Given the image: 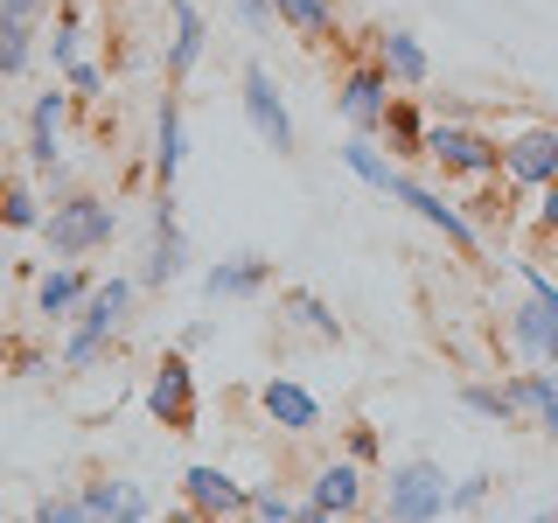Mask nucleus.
Instances as JSON below:
<instances>
[{"label": "nucleus", "instance_id": "nucleus-1", "mask_svg": "<svg viewBox=\"0 0 558 523\" xmlns=\"http://www.w3.org/2000/svg\"><path fill=\"white\" fill-rule=\"evenodd\" d=\"M126 314H133V279H105V287L84 293V301H77V336L63 342L70 370H92V363L105 356V342L126 328Z\"/></svg>", "mask_w": 558, "mask_h": 523}, {"label": "nucleus", "instance_id": "nucleus-2", "mask_svg": "<svg viewBox=\"0 0 558 523\" xmlns=\"http://www.w3.org/2000/svg\"><path fill=\"white\" fill-rule=\"evenodd\" d=\"M112 231H119V217L98 196H63L57 209H43V238L57 258H92L98 244H112Z\"/></svg>", "mask_w": 558, "mask_h": 523}, {"label": "nucleus", "instance_id": "nucleus-3", "mask_svg": "<svg viewBox=\"0 0 558 523\" xmlns=\"http://www.w3.org/2000/svg\"><path fill=\"white\" fill-rule=\"evenodd\" d=\"M398 523H433L447 516V475L433 461H398L391 467V502H384Z\"/></svg>", "mask_w": 558, "mask_h": 523}, {"label": "nucleus", "instance_id": "nucleus-4", "mask_svg": "<svg viewBox=\"0 0 558 523\" xmlns=\"http://www.w3.org/2000/svg\"><path fill=\"white\" fill-rule=\"evenodd\" d=\"M426 154L447 174H496L502 168V139H488L475 126H426Z\"/></svg>", "mask_w": 558, "mask_h": 523}, {"label": "nucleus", "instance_id": "nucleus-5", "mask_svg": "<svg viewBox=\"0 0 558 523\" xmlns=\"http://www.w3.org/2000/svg\"><path fill=\"white\" fill-rule=\"evenodd\" d=\"M244 119H252V133L266 139V147L279 154H293V119H287V105H279V84H272V70L266 63H244Z\"/></svg>", "mask_w": 558, "mask_h": 523}, {"label": "nucleus", "instance_id": "nucleus-6", "mask_svg": "<svg viewBox=\"0 0 558 523\" xmlns=\"http://www.w3.org/2000/svg\"><path fill=\"white\" fill-rule=\"evenodd\" d=\"M189 266V238L182 223H174V188H161V203H154V244H147V266H140V287H168V279H182Z\"/></svg>", "mask_w": 558, "mask_h": 523}, {"label": "nucleus", "instance_id": "nucleus-7", "mask_svg": "<svg viewBox=\"0 0 558 523\" xmlns=\"http://www.w3.org/2000/svg\"><path fill=\"white\" fill-rule=\"evenodd\" d=\"M336 105H342V119H349L356 133H377V126H384V105H391V70H384V63H356V70L342 77Z\"/></svg>", "mask_w": 558, "mask_h": 523}, {"label": "nucleus", "instance_id": "nucleus-8", "mask_svg": "<svg viewBox=\"0 0 558 523\" xmlns=\"http://www.w3.org/2000/svg\"><path fill=\"white\" fill-rule=\"evenodd\" d=\"M502 174L523 188H545L558 182V126H531V133H517L510 147H502Z\"/></svg>", "mask_w": 558, "mask_h": 523}, {"label": "nucleus", "instance_id": "nucleus-9", "mask_svg": "<svg viewBox=\"0 0 558 523\" xmlns=\"http://www.w3.org/2000/svg\"><path fill=\"white\" fill-rule=\"evenodd\" d=\"M384 196H391V203H405V209H418V217H426L433 231H447L453 244H461V252H475V244H482V238H475V223H468L453 203H440L426 182H412V174H391V188H384Z\"/></svg>", "mask_w": 558, "mask_h": 523}, {"label": "nucleus", "instance_id": "nucleus-10", "mask_svg": "<svg viewBox=\"0 0 558 523\" xmlns=\"http://www.w3.org/2000/svg\"><path fill=\"white\" fill-rule=\"evenodd\" d=\"M77 516L84 523H105V516H112V523H147L154 502H147V488H140V482H92L77 496Z\"/></svg>", "mask_w": 558, "mask_h": 523}, {"label": "nucleus", "instance_id": "nucleus-11", "mask_svg": "<svg viewBox=\"0 0 558 523\" xmlns=\"http://www.w3.org/2000/svg\"><path fill=\"white\" fill-rule=\"evenodd\" d=\"M147 405H154V418H161V426H174V433L196 426V377H189V363H182V356H168V363H161V377H154Z\"/></svg>", "mask_w": 558, "mask_h": 523}, {"label": "nucleus", "instance_id": "nucleus-12", "mask_svg": "<svg viewBox=\"0 0 558 523\" xmlns=\"http://www.w3.org/2000/svg\"><path fill=\"white\" fill-rule=\"evenodd\" d=\"M363 510V475L356 461H328L322 475H314V496L301 502V516H356Z\"/></svg>", "mask_w": 558, "mask_h": 523}, {"label": "nucleus", "instance_id": "nucleus-13", "mask_svg": "<svg viewBox=\"0 0 558 523\" xmlns=\"http://www.w3.org/2000/svg\"><path fill=\"white\" fill-rule=\"evenodd\" d=\"M182 496H189V510H196V516H238V510H252V488H238L223 467H189Z\"/></svg>", "mask_w": 558, "mask_h": 523}, {"label": "nucleus", "instance_id": "nucleus-14", "mask_svg": "<svg viewBox=\"0 0 558 523\" xmlns=\"http://www.w3.org/2000/svg\"><path fill=\"white\" fill-rule=\"evenodd\" d=\"M510 336L531 363H558V301H545V293H531L517 314H510Z\"/></svg>", "mask_w": 558, "mask_h": 523}, {"label": "nucleus", "instance_id": "nucleus-15", "mask_svg": "<svg viewBox=\"0 0 558 523\" xmlns=\"http://www.w3.org/2000/svg\"><path fill=\"white\" fill-rule=\"evenodd\" d=\"M266 279H272V258L238 252V258H223V266H209V272H203V293H209V301H252Z\"/></svg>", "mask_w": 558, "mask_h": 523}, {"label": "nucleus", "instance_id": "nucleus-16", "mask_svg": "<svg viewBox=\"0 0 558 523\" xmlns=\"http://www.w3.org/2000/svg\"><path fill=\"white\" fill-rule=\"evenodd\" d=\"M168 22H174V35H168V77L182 84L189 70L203 63V14H196V0H168Z\"/></svg>", "mask_w": 558, "mask_h": 523}, {"label": "nucleus", "instance_id": "nucleus-17", "mask_svg": "<svg viewBox=\"0 0 558 523\" xmlns=\"http://www.w3.org/2000/svg\"><path fill=\"white\" fill-rule=\"evenodd\" d=\"M377 63L391 70V84H405V92H418V84L433 77V63H426V49H418V35H405V28H384V35H377Z\"/></svg>", "mask_w": 558, "mask_h": 523}, {"label": "nucleus", "instance_id": "nucleus-18", "mask_svg": "<svg viewBox=\"0 0 558 523\" xmlns=\"http://www.w3.org/2000/svg\"><path fill=\"white\" fill-rule=\"evenodd\" d=\"M57 133H63V92H43V98H35V112H28V161L43 168V174H63Z\"/></svg>", "mask_w": 558, "mask_h": 523}, {"label": "nucleus", "instance_id": "nucleus-19", "mask_svg": "<svg viewBox=\"0 0 558 523\" xmlns=\"http://www.w3.org/2000/svg\"><path fill=\"white\" fill-rule=\"evenodd\" d=\"M258 405H266V418L272 426H287V433H314L322 426V405H314V391H301V384H266V391H258Z\"/></svg>", "mask_w": 558, "mask_h": 523}, {"label": "nucleus", "instance_id": "nucleus-20", "mask_svg": "<svg viewBox=\"0 0 558 523\" xmlns=\"http://www.w3.org/2000/svg\"><path fill=\"white\" fill-rule=\"evenodd\" d=\"M154 174H161V188H174V174H182V98H161V119H154Z\"/></svg>", "mask_w": 558, "mask_h": 523}, {"label": "nucleus", "instance_id": "nucleus-21", "mask_svg": "<svg viewBox=\"0 0 558 523\" xmlns=\"http://www.w3.org/2000/svg\"><path fill=\"white\" fill-rule=\"evenodd\" d=\"M272 14L287 28H301L307 42H328V35H336V0H272Z\"/></svg>", "mask_w": 558, "mask_h": 523}, {"label": "nucleus", "instance_id": "nucleus-22", "mask_svg": "<svg viewBox=\"0 0 558 523\" xmlns=\"http://www.w3.org/2000/svg\"><path fill=\"white\" fill-rule=\"evenodd\" d=\"M502 391H510V405H517V412H537V418L558 412V377H551V370H523V377L502 384Z\"/></svg>", "mask_w": 558, "mask_h": 523}, {"label": "nucleus", "instance_id": "nucleus-23", "mask_svg": "<svg viewBox=\"0 0 558 523\" xmlns=\"http://www.w3.org/2000/svg\"><path fill=\"white\" fill-rule=\"evenodd\" d=\"M279 307H287V314H293V321H301V328H314V336H322V342H342V321H336V314H328L322 301H314L307 287L279 293Z\"/></svg>", "mask_w": 558, "mask_h": 523}, {"label": "nucleus", "instance_id": "nucleus-24", "mask_svg": "<svg viewBox=\"0 0 558 523\" xmlns=\"http://www.w3.org/2000/svg\"><path fill=\"white\" fill-rule=\"evenodd\" d=\"M77 301H84V272L77 266H57L43 287H35V307H43V314H70Z\"/></svg>", "mask_w": 558, "mask_h": 523}, {"label": "nucleus", "instance_id": "nucleus-25", "mask_svg": "<svg viewBox=\"0 0 558 523\" xmlns=\"http://www.w3.org/2000/svg\"><path fill=\"white\" fill-rule=\"evenodd\" d=\"M384 133H391L398 154H426V119L412 105H384Z\"/></svg>", "mask_w": 558, "mask_h": 523}, {"label": "nucleus", "instance_id": "nucleus-26", "mask_svg": "<svg viewBox=\"0 0 558 523\" xmlns=\"http://www.w3.org/2000/svg\"><path fill=\"white\" fill-rule=\"evenodd\" d=\"M0 223L8 231H43V209H35V196L22 182H0Z\"/></svg>", "mask_w": 558, "mask_h": 523}, {"label": "nucleus", "instance_id": "nucleus-27", "mask_svg": "<svg viewBox=\"0 0 558 523\" xmlns=\"http://www.w3.org/2000/svg\"><path fill=\"white\" fill-rule=\"evenodd\" d=\"M342 161H349V168H356V174H363V182H371V188H377V196H384V188H391V174H398V168H391V161H384V154L371 147V139H349V147H342Z\"/></svg>", "mask_w": 558, "mask_h": 523}, {"label": "nucleus", "instance_id": "nucleus-28", "mask_svg": "<svg viewBox=\"0 0 558 523\" xmlns=\"http://www.w3.org/2000/svg\"><path fill=\"white\" fill-rule=\"evenodd\" d=\"M461 405L482 412V418H502V426L517 418V405H510V391H502V384H461Z\"/></svg>", "mask_w": 558, "mask_h": 523}, {"label": "nucleus", "instance_id": "nucleus-29", "mask_svg": "<svg viewBox=\"0 0 558 523\" xmlns=\"http://www.w3.org/2000/svg\"><path fill=\"white\" fill-rule=\"evenodd\" d=\"M28 35H35V22H0V77L28 70Z\"/></svg>", "mask_w": 558, "mask_h": 523}, {"label": "nucleus", "instance_id": "nucleus-30", "mask_svg": "<svg viewBox=\"0 0 558 523\" xmlns=\"http://www.w3.org/2000/svg\"><path fill=\"white\" fill-rule=\"evenodd\" d=\"M482 502H488V475H468V482L447 488V516H468V510H482Z\"/></svg>", "mask_w": 558, "mask_h": 523}, {"label": "nucleus", "instance_id": "nucleus-31", "mask_svg": "<svg viewBox=\"0 0 558 523\" xmlns=\"http://www.w3.org/2000/svg\"><path fill=\"white\" fill-rule=\"evenodd\" d=\"M252 516H279V523H287V516H301V502H287L279 488H252Z\"/></svg>", "mask_w": 558, "mask_h": 523}, {"label": "nucleus", "instance_id": "nucleus-32", "mask_svg": "<svg viewBox=\"0 0 558 523\" xmlns=\"http://www.w3.org/2000/svg\"><path fill=\"white\" fill-rule=\"evenodd\" d=\"M238 14H244V28H252V35L272 28V0H238Z\"/></svg>", "mask_w": 558, "mask_h": 523}, {"label": "nucleus", "instance_id": "nucleus-33", "mask_svg": "<svg viewBox=\"0 0 558 523\" xmlns=\"http://www.w3.org/2000/svg\"><path fill=\"white\" fill-rule=\"evenodd\" d=\"M35 516H43V523H70V516H77V496H49V502H35Z\"/></svg>", "mask_w": 558, "mask_h": 523}, {"label": "nucleus", "instance_id": "nucleus-34", "mask_svg": "<svg viewBox=\"0 0 558 523\" xmlns=\"http://www.w3.org/2000/svg\"><path fill=\"white\" fill-rule=\"evenodd\" d=\"M63 77H70V84H77V92H98V84H105V77H98V70H92V63H77V57H70V63H63Z\"/></svg>", "mask_w": 558, "mask_h": 523}, {"label": "nucleus", "instance_id": "nucleus-35", "mask_svg": "<svg viewBox=\"0 0 558 523\" xmlns=\"http://www.w3.org/2000/svg\"><path fill=\"white\" fill-rule=\"evenodd\" d=\"M43 14V0H0V22H35Z\"/></svg>", "mask_w": 558, "mask_h": 523}, {"label": "nucleus", "instance_id": "nucleus-36", "mask_svg": "<svg viewBox=\"0 0 558 523\" xmlns=\"http://www.w3.org/2000/svg\"><path fill=\"white\" fill-rule=\"evenodd\" d=\"M349 453H356V461H371V453H377V433L356 426V433H349Z\"/></svg>", "mask_w": 558, "mask_h": 523}, {"label": "nucleus", "instance_id": "nucleus-37", "mask_svg": "<svg viewBox=\"0 0 558 523\" xmlns=\"http://www.w3.org/2000/svg\"><path fill=\"white\" fill-rule=\"evenodd\" d=\"M545 223L558 231V182H545Z\"/></svg>", "mask_w": 558, "mask_h": 523}, {"label": "nucleus", "instance_id": "nucleus-38", "mask_svg": "<svg viewBox=\"0 0 558 523\" xmlns=\"http://www.w3.org/2000/svg\"><path fill=\"white\" fill-rule=\"evenodd\" d=\"M537 426H545V433H551V440H558V412H545V418H537Z\"/></svg>", "mask_w": 558, "mask_h": 523}]
</instances>
